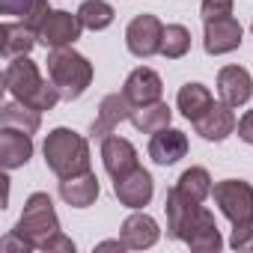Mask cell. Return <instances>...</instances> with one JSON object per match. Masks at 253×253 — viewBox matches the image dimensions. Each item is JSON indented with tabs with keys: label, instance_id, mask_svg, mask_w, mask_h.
<instances>
[{
	"label": "cell",
	"instance_id": "ba28073f",
	"mask_svg": "<svg viewBox=\"0 0 253 253\" xmlns=\"http://www.w3.org/2000/svg\"><path fill=\"white\" fill-rule=\"evenodd\" d=\"M241 24L232 18V15H223V18H211L206 21V33H203V45H206V54L211 57H220V54H232L241 48Z\"/></svg>",
	"mask_w": 253,
	"mask_h": 253
},
{
	"label": "cell",
	"instance_id": "ffe728a7",
	"mask_svg": "<svg viewBox=\"0 0 253 253\" xmlns=\"http://www.w3.org/2000/svg\"><path fill=\"white\" fill-rule=\"evenodd\" d=\"M33 158V137L18 128L0 131V164L3 170H18Z\"/></svg>",
	"mask_w": 253,
	"mask_h": 253
},
{
	"label": "cell",
	"instance_id": "5bb4252c",
	"mask_svg": "<svg viewBox=\"0 0 253 253\" xmlns=\"http://www.w3.org/2000/svg\"><path fill=\"white\" fill-rule=\"evenodd\" d=\"M122 92L128 95V101L134 107L140 104H152V101H161V92H164V84H161V75L149 66H140L134 69L128 78H125V86Z\"/></svg>",
	"mask_w": 253,
	"mask_h": 253
},
{
	"label": "cell",
	"instance_id": "9a60e30c",
	"mask_svg": "<svg viewBox=\"0 0 253 253\" xmlns=\"http://www.w3.org/2000/svg\"><path fill=\"white\" fill-rule=\"evenodd\" d=\"M217 92H220V101H226L229 107H241L250 101L253 95V78L247 69L241 66H223L217 72Z\"/></svg>",
	"mask_w": 253,
	"mask_h": 253
},
{
	"label": "cell",
	"instance_id": "f546056e",
	"mask_svg": "<svg viewBox=\"0 0 253 253\" xmlns=\"http://www.w3.org/2000/svg\"><path fill=\"white\" fill-rule=\"evenodd\" d=\"M48 12H51V9H48V0H33L30 12H27V15H24L21 21H24L27 27H33V30H39V24H42V21L48 18Z\"/></svg>",
	"mask_w": 253,
	"mask_h": 253
},
{
	"label": "cell",
	"instance_id": "83f0119b",
	"mask_svg": "<svg viewBox=\"0 0 253 253\" xmlns=\"http://www.w3.org/2000/svg\"><path fill=\"white\" fill-rule=\"evenodd\" d=\"M232 250H253V217L232 223V238H229Z\"/></svg>",
	"mask_w": 253,
	"mask_h": 253
},
{
	"label": "cell",
	"instance_id": "d6986e66",
	"mask_svg": "<svg viewBox=\"0 0 253 253\" xmlns=\"http://www.w3.org/2000/svg\"><path fill=\"white\" fill-rule=\"evenodd\" d=\"M60 197L72 209H89L98 200V176L92 170H86V173L60 179Z\"/></svg>",
	"mask_w": 253,
	"mask_h": 253
},
{
	"label": "cell",
	"instance_id": "6da1fadb",
	"mask_svg": "<svg viewBox=\"0 0 253 253\" xmlns=\"http://www.w3.org/2000/svg\"><path fill=\"white\" fill-rule=\"evenodd\" d=\"M45 164L48 170L57 176V179H69V176H78V173H86L89 170V143L86 137H81L78 131L72 128H54L48 137H45Z\"/></svg>",
	"mask_w": 253,
	"mask_h": 253
},
{
	"label": "cell",
	"instance_id": "2e32d148",
	"mask_svg": "<svg viewBox=\"0 0 253 253\" xmlns=\"http://www.w3.org/2000/svg\"><path fill=\"white\" fill-rule=\"evenodd\" d=\"M185 155H188V134L185 131L170 128V125H167V128H161V131L152 134V140H149V158L155 164L170 167V164L182 161Z\"/></svg>",
	"mask_w": 253,
	"mask_h": 253
},
{
	"label": "cell",
	"instance_id": "4fadbf2b",
	"mask_svg": "<svg viewBox=\"0 0 253 253\" xmlns=\"http://www.w3.org/2000/svg\"><path fill=\"white\" fill-rule=\"evenodd\" d=\"M101 164H104V170H107L113 179L128 176L131 170L140 167V164H137V149H134V143L125 140V137H116V134H110V137L101 140Z\"/></svg>",
	"mask_w": 253,
	"mask_h": 253
},
{
	"label": "cell",
	"instance_id": "44dd1931",
	"mask_svg": "<svg viewBox=\"0 0 253 253\" xmlns=\"http://www.w3.org/2000/svg\"><path fill=\"white\" fill-rule=\"evenodd\" d=\"M36 42H39L36 30L27 27L24 21H3V27H0V51H3L6 60L30 54Z\"/></svg>",
	"mask_w": 253,
	"mask_h": 253
},
{
	"label": "cell",
	"instance_id": "836d02e7",
	"mask_svg": "<svg viewBox=\"0 0 253 253\" xmlns=\"http://www.w3.org/2000/svg\"><path fill=\"white\" fill-rule=\"evenodd\" d=\"M95 250H125V241L119 238V241H101Z\"/></svg>",
	"mask_w": 253,
	"mask_h": 253
},
{
	"label": "cell",
	"instance_id": "4316f807",
	"mask_svg": "<svg viewBox=\"0 0 253 253\" xmlns=\"http://www.w3.org/2000/svg\"><path fill=\"white\" fill-rule=\"evenodd\" d=\"M191 51V30L185 24H167L164 39H161V57L167 60H182Z\"/></svg>",
	"mask_w": 253,
	"mask_h": 253
},
{
	"label": "cell",
	"instance_id": "277c9868",
	"mask_svg": "<svg viewBox=\"0 0 253 253\" xmlns=\"http://www.w3.org/2000/svg\"><path fill=\"white\" fill-rule=\"evenodd\" d=\"M214 206L229 223H241L253 217V185L244 179H223L211 188Z\"/></svg>",
	"mask_w": 253,
	"mask_h": 253
},
{
	"label": "cell",
	"instance_id": "8992f818",
	"mask_svg": "<svg viewBox=\"0 0 253 253\" xmlns=\"http://www.w3.org/2000/svg\"><path fill=\"white\" fill-rule=\"evenodd\" d=\"M81 30H84V24H81L78 12L72 15L66 9H51L48 18L39 24L36 36H39V45H45V48H66L81 39Z\"/></svg>",
	"mask_w": 253,
	"mask_h": 253
},
{
	"label": "cell",
	"instance_id": "d4e9b609",
	"mask_svg": "<svg viewBox=\"0 0 253 253\" xmlns=\"http://www.w3.org/2000/svg\"><path fill=\"white\" fill-rule=\"evenodd\" d=\"M78 18H81L84 30L98 33V30H107L113 24L116 12H113V6L107 3V0H84L81 9H78Z\"/></svg>",
	"mask_w": 253,
	"mask_h": 253
},
{
	"label": "cell",
	"instance_id": "52a82bcc",
	"mask_svg": "<svg viewBox=\"0 0 253 253\" xmlns=\"http://www.w3.org/2000/svg\"><path fill=\"white\" fill-rule=\"evenodd\" d=\"M42 84H45V78L39 75V66H36L27 54L9 60V66H6V72H3V86H6V92H9L12 98L30 101Z\"/></svg>",
	"mask_w": 253,
	"mask_h": 253
},
{
	"label": "cell",
	"instance_id": "4dcf8cb0",
	"mask_svg": "<svg viewBox=\"0 0 253 253\" xmlns=\"http://www.w3.org/2000/svg\"><path fill=\"white\" fill-rule=\"evenodd\" d=\"M33 6V0H0V12L3 15H15V18H24Z\"/></svg>",
	"mask_w": 253,
	"mask_h": 253
},
{
	"label": "cell",
	"instance_id": "30bf717a",
	"mask_svg": "<svg viewBox=\"0 0 253 253\" xmlns=\"http://www.w3.org/2000/svg\"><path fill=\"white\" fill-rule=\"evenodd\" d=\"M131 113H134V104L128 101V95H125V92H110V95H104L101 104H98V116H95V122H92L89 134H92L95 140L110 137L119 122L131 119Z\"/></svg>",
	"mask_w": 253,
	"mask_h": 253
},
{
	"label": "cell",
	"instance_id": "ac0fdd59",
	"mask_svg": "<svg viewBox=\"0 0 253 253\" xmlns=\"http://www.w3.org/2000/svg\"><path fill=\"white\" fill-rule=\"evenodd\" d=\"M200 206H203V203H197V200L185 197L179 188H173V191L167 194V200H164V211H167V235L176 238V241H182L185 226L194 220V214L200 211Z\"/></svg>",
	"mask_w": 253,
	"mask_h": 253
},
{
	"label": "cell",
	"instance_id": "5b68a950",
	"mask_svg": "<svg viewBox=\"0 0 253 253\" xmlns=\"http://www.w3.org/2000/svg\"><path fill=\"white\" fill-rule=\"evenodd\" d=\"M161 39H164V24L155 15H137L125 27V45L140 60L161 54Z\"/></svg>",
	"mask_w": 253,
	"mask_h": 253
},
{
	"label": "cell",
	"instance_id": "7c38bea8",
	"mask_svg": "<svg viewBox=\"0 0 253 253\" xmlns=\"http://www.w3.org/2000/svg\"><path fill=\"white\" fill-rule=\"evenodd\" d=\"M194 128L203 140H211V143H220L226 140L235 128H238V119L232 113V107L226 101H214L197 122H194Z\"/></svg>",
	"mask_w": 253,
	"mask_h": 253
},
{
	"label": "cell",
	"instance_id": "f1b7e54d",
	"mask_svg": "<svg viewBox=\"0 0 253 253\" xmlns=\"http://www.w3.org/2000/svg\"><path fill=\"white\" fill-rule=\"evenodd\" d=\"M203 21H211V18H223V15H232V0H203Z\"/></svg>",
	"mask_w": 253,
	"mask_h": 253
},
{
	"label": "cell",
	"instance_id": "3957f363",
	"mask_svg": "<svg viewBox=\"0 0 253 253\" xmlns=\"http://www.w3.org/2000/svg\"><path fill=\"white\" fill-rule=\"evenodd\" d=\"M57 232H63V229H60V217H57V211H54L51 197L42 194V191L30 194L27 203H24V211H21V217H18V223H15V235H18L30 250H45V244H48Z\"/></svg>",
	"mask_w": 253,
	"mask_h": 253
},
{
	"label": "cell",
	"instance_id": "603a6c76",
	"mask_svg": "<svg viewBox=\"0 0 253 253\" xmlns=\"http://www.w3.org/2000/svg\"><path fill=\"white\" fill-rule=\"evenodd\" d=\"M211 104H214V95H211V89H209L206 84H185V86L179 89V95H176V107H179L182 116L191 119V122H197Z\"/></svg>",
	"mask_w": 253,
	"mask_h": 253
},
{
	"label": "cell",
	"instance_id": "9c48e42d",
	"mask_svg": "<svg viewBox=\"0 0 253 253\" xmlns=\"http://www.w3.org/2000/svg\"><path fill=\"white\" fill-rule=\"evenodd\" d=\"M182 241L191 250H197V253H217L223 247V238H220V229L214 223V214L206 206H200V211L194 214V220L185 226Z\"/></svg>",
	"mask_w": 253,
	"mask_h": 253
},
{
	"label": "cell",
	"instance_id": "d6a6232c",
	"mask_svg": "<svg viewBox=\"0 0 253 253\" xmlns=\"http://www.w3.org/2000/svg\"><path fill=\"white\" fill-rule=\"evenodd\" d=\"M238 137L253 146V110H247V113L238 119Z\"/></svg>",
	"mask_w": 253,
	"mask_h": 253
},
{
	"label": "cell",
	"instance_id": "e0dca14e",
	"mask_svg": "<svg viewBox=\"0 0 253 253\" xmlns=\"http://www.w3.org/2000/svg\"><path fill=\"white\" fill-rule=\"evenodd\" d=\"M119 238L125 241L128 250H146L152 247L158 238H161V229H158V220L152 214H143V211H134L122 220V232Z\"/></svg>",
	"mask_w": 253,
	"mask_h": 253
},
{
	"label": "cell",
	"instance_id": "1f68e13d",
	"mask_svg": "<svg viewBox=\"0 0 253 253\" xmlns=\"http://www.w3.org/2000/svg\"><path fill=\"white\" fill-rule=\"evenodd\" d=\"M45 253H75V241L63 232H57L48 244H45Z\"/></svg>",
	"mask_w": 253,
	"mask_h": 253
},
{
	"label": "cell",
	"instance_id": "cb8c5ba5",
	"mask_svg": "<svg viewBox=\"0 0 253 253\" xmlns=\"http://www.w3.org/2000/svg\"><path fill=\"white\" fill-rule=\"evenodd\" d=\"M170 119H173L170 104H167V101H152V104H140V107H134V113H131L128 122L134 125L137 131H143V134H155V131L167 128Z\"/></svg>",
	"mask_w": 253,
	"mask_h": 253
},
{
	"label": "cell",
	"instance_id": "7402d4cb",
	"mask_svg": "<svg viewBox=\"0 0 253 253\" xmlns=\"http://www.w3.org/2000/svg\"><path fill=\"white\" fill-rule=\"evenodd\" d=\"M42 125V110L30 107L27 101H6L0 107V128H18L27 134H36Z\"/></svg>",
	"mask_w": 253,
	"mask_h": 253
},
{
	"label": "cell",
	"instance_id": "484cf974",
	"mask_svg": "<svg viewBox=\"0 0 253 253\" xmlns=\"http://www.w3.org/2000/svg\"><path fill=\"white\" fill-rule=\"evenodd\" d=\"M176 188L185 194V197H191V200H197V203H206L209 197H211V176H209V170L206 167H188L182 176H179V182H176Z\"/></svg>",
	"mask_w": 253,
	"mask_h": 253
},
{
	"label": "cell",
	"instance_id": "7a4b0ae2",
	"mask_svg": "<svg viewBox=\"0 0 253 253\" xmlns=\"http://www.w3.org/2000/svg\"><path fill=\"white\" fill-rule=\"evenodd\" d=\"M48 78L57 84V89H60V95L66 101H75L92 84V63L84 54H78L72 45L51 48V54H48Z\"/></svg>",
	"mask_w": 253,
	"mask_h": 253
},
{
	"label": "cell",
	"instance_id": "8fae6325",
	"mask_svg": "<svg viewBox=\"0 0 253 253\" xmlns=\"http://www.w3.org/2000/svg\"><path fill=\"white\" fill-rule=\"evenodd\" d=\"M113 194H116V200H119L122 206H128V209H143V206H149V200H152V194H155V182H152V176H149L143 167H137V170H131L128 176L113 179Z\"/></svg>",
	"mask_w": 253,
	"mask_h": 253
},
{
	"label": "cell",
	"instance_id": "e575fe53",
	"mask_svg": "<svg viewBox=\"0 0 253 253\" xmlns=\"http://www.w3.org/2000/svg\"><path fill=\"white\" fill-rule=\"evenodd\" d=\"M250 33H253V24H250Z\"/></svg>",
	"mask_w": 253,
	"mask_h": 253
}]
</instances>
